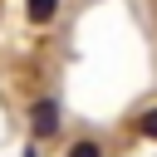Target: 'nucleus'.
I'll return each instance as SVG.
<instances>
[{
  "label": "nucleus",
  "instance_id": "obj_1",
  "mask_svg": "<svg viewBox=\"0 0 157 157\" xmlns=\"http://www.w3.org/2000/svg\"><path fill=\"white\" fill-rule=\"evenodd\" d=\"M29 123H34V132H39V137H49V132L59 128V108H54V103L44 98V103H34V113H29Z\"/></svg>",
  "mask_w": 157,
  "mask_h": 157
},
{
  "label": "nucleus",
  "instance_id": "obj_3",
  "mask_svg": "<svg viewBox=\"0 0 157 157\" xmlns=\"http://www.w3.org/2000/svg\"><path fill=\"white\" fill-rule=\"evenodd\" d=\"M142 132H147V137H157V108H147V113H142Z\"/></svg>",
  "mask_w": 157,
  "mask_h": 157
},
{
  "label": "nucleus",
  "instance_id": "obj_2",
  "mask_svg": "<svg viewBox=\"0 0 157 157\" xmlns=\"http://www.w3.org/2000/svg\"><path fill=\"white\" fill-rule=\"evenodd\" d=\"M54 10H59V0H29V20H34V25H49Z\"/></svg>",
  "mask_w": 157,
  "mask_h": 157
},
{
  "label": "nucleus",
  "instance_id": "obj_4",
  "mask_svg": "<svg viewBox=\"0 0 157 157\" xmlns=\"http://www.w3.org/2000/svg\"><path fill=\"white\" fill-rule=\"evenodd\" d=\"M69 157H98V147L93 142H78V147H69Z\"/></svg>",
  "mask_w": 157,
  "mask_h": 157
}]
</instances>
